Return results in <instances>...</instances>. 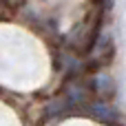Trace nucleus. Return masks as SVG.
I'll use <instances>...</instances> for the list:
<instances>
[{"label": "nucleus", "mask_w": 126, "mask_h": 126, "mask_svg": "<svg viewBox=\"0 0 126 126\" xmlns=\"http://www.w3.org/2000/svg\"><path fill=\"white\" fill-rule=\"evenodd\" d=\"M86 111H89V113H93V117H97V120L106 122V124H115V122H117V117H120V115H117L120 111H117V109H113L109 102H102V100H100V102H89V104H86Z\"/></svg>", "instance_id": "nucleus-2"}, {"label": "nucleus", "mask_w": 126, "mask_h": 126, "mask_svg": "<svg viewBox=\"0 0 126 126\" xmlns=\"http://www.w3.org/2000/svg\"><path fill=\"white\" fill-rule=\"evenodd\" d=\"M91 93L93 95H97L102 102H109V100H113L115 97V93H117V86H115V80L113 78H109V75H95L91 82Z\"/></svg>", "instance_id": "nucleus-1"}]
</instances>
